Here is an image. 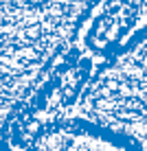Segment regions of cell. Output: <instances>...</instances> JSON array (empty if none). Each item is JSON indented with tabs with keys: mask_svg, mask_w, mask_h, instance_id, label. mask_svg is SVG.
I'll return each instance as SVG.
<instances>
[{
	"mask_svg": "<svg viewBox=\"0 0 147 151\" xmlns=\"http://www.w3.org/2000/svg\"><path fill=\"white\" fill-rule=\"evenodd\" d=\"M0 151H145L127 134L88 118H44L0 134Z\"/></svg>",
	"mask_w": 147,
	"mask_h": 151,
	"instance_id": "cell-1",
	"label": "cell"
}]
</instances>
